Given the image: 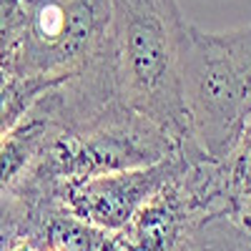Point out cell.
<instances>
[{"label":"cell","instance_id":"cell-1","mask_svg":"<svg viewBox=\"0 0 251 251\" xmlns=\"http://www.w3.org/2000/svg\"><path fill=\"white\" fill-rule=\"evenodd\" d=\"M111 30L123 100L156 121L181 149L203 153L188 133L181 96L188 23L178 0H111Z\"/></svg>","mask_w":251,"mask_h":251},{"label":"cell","instance_id":"cell-2","mask_svg":"<svg viewBox=\"0 0 251 251\" xmlns=\"http://www.w3.org/2000/svg\"><path fill=\"white\" fill-rule=\"evenodd\" d=\"M181 151L186 149L156 121L131 108L123 98H116L86 116L58 123L43 156L23 183L53 186L98 174L141 169Z\"/></svg>","mask_w":251,"mask_h":251},{"label":"cell","instance_id":"cell-3","mask_svg":"<svg viewBox=\"0 0 251 251\" xmlns=\"http://www.w3.org/2000/svg\"><path fill=\"white\" fill-rule=\"evenodd\" d=\"M181 96L196 149L224 161L251 108V25L206 33L188 23Z\"/></svg>","mask_w":251,"mask_h":251},{"label":"cell","instance_id":"cell-4","mask_svg":"<svg viewBox=\"0 0 251 251\" xmlns=\"http://www.w3.org/2000/svg\"><path fill=\"white\" fill-rule=\"evenodd\" d=\"M111 50V0H25L23 33L3 60L23 75L66 80Z\"/></svg>","mask_w":251,"mask_h":251},{"label":"cell","instance_id":"cell-5","mask_svg":"<svg viewBox=\"0 0 251 251\" xmlns=\"http://www.w3.org/2000/svg\"><path fill=\"white\" fill-rule=\"evenodd\" d=\"M194 156H203V153L181 151L158 163L141 166V169L98 174V176L53 183V186L23 183V188H35V191L50 196L60 208H66L71 216L86 221V224L108 228V231H123L131 224V219L141 211V206L166 181L174 178Z\"/></svg>","mask_w":251,"mask_h":251},{"label":"cell","instance_id":"cell-6","mask_svg":"<svg viewBox=\"0 0 251 251\" xmlns=\"http://www.w3.org/2000/svg\"><path fill=\"white\" fill-rule=\"evenodd\" d=\"M53 88L40 96L0 141V199H5L28 178L58 128Z\"/></svg>","mask_w":251,"mask_h":251},{"label":"cell","instance_id":"cell-7","mask_svg":"<svg viewBox=\"0 0 251 251\" xmlns=\"http://www.w3.org/2000/svg\"><path fill=\"white\" fill-rule=\"evenodd\" d=\"M58 83L60 80L23 75L8 60H0V141L30 111L33 103Z\"/></svg>","mask_w":251,"mask_h":251},{"label":"cell","instance_id":"cell-8","mask_svg":"<svg viewBox=\"0 0 251 251\" xmlns=\"http://www.w3.org/2000/svg\"><path fill=\"white\" fill-rule=\"evenodd\" d=\"M25 25V0H0V60L18 46Z\"/></svg>","mask_w":251,"mask_h":251}]
</instances>
